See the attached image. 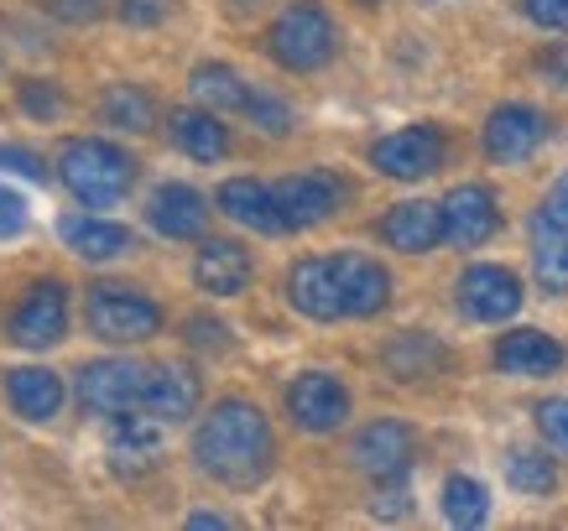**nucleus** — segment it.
<instances>
[{
  "instance_id": "cd10ccee",
  "label": "nucleus",
  "mask_w": 568,
  "mask_h": 531,
  "mask_svg": "<svg viewBox=\"0 0 568 531\" xmlns=\"http://www.w3.org/2000/svg\"><path fill=\"white\" fill-rule=\"evenodd\" d=\"M532 276H537V287L548 292V297H564L568 292V235L564 229L537 224V235H532Z\"/></svg>"
},
{
  "instance_id": "dca6fc26",
  "label": "nucleus",
  "mask_w": 568,
  "mask_h": 531,
  "mask_svg": "<svg viewBox=\"0 0 568 531\" xmlns=\"http://www.w3.org/2000/svg\"><path fill=\"white\" fill-rule=\"evenodd\" d=\"M564 344L542 334V328H511V334H500L496 344V370L506 376H521V380H542V376H558L564 370Z\"/></svg>"
},
{
  "instance_id": "1a4fd4ad",
  "label": "nucleus",
  "mask_w": 568,
  "mask_h": 531,
  "mask_svg": "<svg viewBox=\"0 0 568 531\" xmlns=\"http://www.w3.org/2000/svg\"><path fill=\"white\" fill-rule=\"evenodd\" d=\"M521 282L517 272H506V266H465L459 282H454V303L465 313L469 324H506V318H517L521 308Z\"/></svg>"
},
{
  "instance_id": "9b49d317",
  "label": "nucleus",
  "mask_w": 568,
  "mask_h": 531,
  "mask_svg": "<svg viewBox=\"0 0 568 531\" xmlns=\"http://www.w3.org/2000/svg\"><path fill=\"white\" fill-rule=\"evenodd\" d=\"M349 459H355V469L371 474L376 484L392 480V474H407L413 459H417V432L407 428V422H396V417H381V422H371V428L355 432Z\"/></svg>"
},
{
  "instance_id": "a878e982",
  "label": "nucleus",
  "mask_w": 568,
  "mask_h": 531,
  "mask_svg": "<svg viewBox=\"0 0 568 531\" xmlns=\"http://www.w3.org/2000/svg\"><path fill=\"white\" fill-rule=\"evenodd\" d=\"M189 89H193V100L209 104V110H220V115H245L256 84H245L230 63H199V69L189 73Z\"/></svg>"
},
{
  "instance_id": "f704fd0d",
  "label": "nucleus",
  "mask_w": 568,
  "mask_h": 531,
  "mask_svg": "<svg viewBox=\"0 0 568 531\" xmlns=\"http://www.w3.org/2000/svg\"><path fill=\"white\" fill-rule=\"evenodd\" d=\"M407 511H413V490H407V474H392V480H381V490H376V515H381V521H402Z\"/></svg>"
},
{
  "instance_id": "423d86ee",
  "label": "nucleus",
  "mask_w": 568,
  "mask_h": 531,
  "mask_svg": "<svg viewBox=\"0 0 568 531\" xmlns=\"http://www.w3.org/2000/svg\"><path fill=\"white\" fill-rule=\"evenodd\" d=\"M6 339L21 349H52V344L69 339V287L58 276L32 282L6 318Z\"/></svg>"
},
{
  "instance_id": "6ab92c4d",
  "label": "nucleus",
  "mask_w": 568,
  "mask_h": 531,
  "mask_svg": "<svg viewBox=\"0 0 568 531\" xmlns=\"http://www.w3.org/2000/svg\"><path fill=\"white\" fill-rule=\"evenodd\" d=\"M146 219L168 241H199L209 229V198L189 183H162L152 193V204H146Z\"/></svg>"
},
{
  "instance_id": "b1692460",
  "label": "nucleus",
  "mask_w": 568,
  "mask_h": 531,
  "mask_svg": "<svg viewBox=\"0 0 568 531\" xmlns=\"http://www.w3.org/2000/svg\"><path fill=\"white\" fill-rule=\"evenodd\" d=\"M141 411H152L156 422H183V417H193V411H199V376H193L189 365H152Z\"/></svg>"
},
{
  "instance_id": "4c0bfd02",
  "label": "nucleus",
  "mask_w": 568,
  "mask_h": 531,
  "mask_svg": "<svg viewBox=\"0 0 568 531\" xmlns=\"http://www.w3.org/2000/svg\"><path fill=\"white\" fill-rule=\"evenodd\" d=\"M0 167L6 172H21V177H32V183H48V162L27 146H0Z\"/></svg>"
},
{
  "instance_id": "c03bdc74",
  "label": "nucleus",
  "mask_w": 568,
  "mask_h": 531,
  "mask_svg": "<svg viewBox=\"0 0 568 531\" xmlns=\"http://www.w3.org/2000/svg\"><path fill=\"white\" fill-rule=\"evenodd\" d=\"M361 6H381V0H361Z\"/></svg>"
},
{
  "instance_id": "2eb2a0df",
  "label": "nucleus",
  "mask_w": 568,
  "mask_h": 531,
  "mask_svg": "<svg viewBox=\"0 0 568 531\" xmlns=\"http://www.w3.org/2000/svg\"><path fill=\"white\" fill-rule=\"evenodd\" d=\"M500 229V208L496 193L485 183H459V188L444 198V241H454L459 251H475Z\"/></svg>"
},
{
  "instance_id": "a211bd4d",
  "label": "nucleus",
  "mask_w": 568,
  "mask_h": 531,
  "mask_svg": "<svg viewBox=\"0 0 568 531\" xmlns=\"http://www.w3.org/2000/svg\"><path fill=\"white\" fill-rule=\"evenodd\" d=\"M381 241L402 251V256H428L444 241V204H428V198H407L396 204L386 219H381Z\"/></svg>"
},
{
  "instance_id": "ea45409f",
  "label": "nucleus",
  "mask_w": 568,
  "mask_h": 531,
  "mask_svg": "<svg viewBox=\"0 0 568 531\" xmlns=\"http://www.w3.org/2000/svg\"><path fill=\"white\" fill-rule=\"evenodd\" d=\"M521 6H527L532 27H542V32H568V0H521Z\"/></svg>"
},
{
  "instance_id": "7ed1b4c3",
  "label": "nucleus",
  "mask_w": 568,
  "mask_h": 531,
  "mask_svg": "<svg viewBox=\"0 0 568 531\" xmlns=\"http://www.w3.org/2000/svg\"><path fill=\"white\" fill-rule=\"evenodd\" d=\"M266 52L272 63H282L287 73H318L324 63H334L339 52V32L318 0H293L282 17L266 27Z\"/></svg>"
},
{
  "instance_id": "2f4dec72",
  "label": "nucleus",
  "mask_w": 568,
  "mask_h": 531,
  "mask_svg": "<svg viewBox=\"0 0 568 531\" xmlns=\"http://www.w3.org/2000/svg\"><path fill=\"white\" fill-rule=\"evenodd\" d=\"M245 115L256 121V131H266V136H293V104L282 100V94H272V89H251V104H245Z\"/></svg>"
},
{
  "instance_id": "58836bf2",
  "label": "nucleus",
  "mask_w": 568,
  "mask_h": 531,
  "mask_svg": "<svg viewBox=\"0 0 568 531\" xmlns=\"http://www.w3.org/2000/svg\"><path fill=\"white\" fill-rule=\"evenodd\" d=\"M537 224H552V229H564V235H568V172L548 188L542 208H537Z\"/></svg>"
},
{
  "instance_id": "9d476101",
  "label": "nucleus",
  "mask_w": 568,
  "mask_h": 531,
  "mask_svg": "<svg viewBox=\"0 0 568 531\" xmlns=\"http://www.w3.org/2000/svg\"><path fill=\"white\" fill-rule=\"evenodd\" d=\"M287 417L313 438L339 432L349 422V386L339 376H328V370H303L287 386Z\"/></svg>"
},
{
  "instance_id": "39448f33",
  "label": "nucleus",
  "mask_w": 568,
  "mask_h": 531,
  "mask_svg": "<svg viewBox=\"0 0 568 531\" xmlns=\"http://www.w3.org/2000/svg\"><path fill=\"white\" fill-rule=\"evenodd\" d=\"M146 376H152V365L141 360H89L79 365L73 391H79V407L94 417H125V411H141Z\"/></svg>"
},
{
  "instance_id": "e433bc0d",
  "label": "nucleus",
  "mask_w": 568,
  "mask_h": 531,
  "mask_svg": "<svg viewBox=\"0 0 568 531\" xmlns=\"http://www.w3.org/2000/svg\"><path fill=\"white\" fill-rule=\"evenodd\" d=\"M21 229H27V198L0 183V241H17Z\"/></svg>"
},
{
  "instance_id": "f257e3e1",
  "label": "nucleus",
  "mask_w": 568,
  "mask_h": 531,
  "mask_svg": "<svg viewBox=\"0 0 568 531\" xmlns=\"http://www.w3.org/2000/svg\"><path fill=\"white\" fill-rule=\"evenodd\" d=\"M193 463L224 490H256L276 463V438L266 411L245 396L214 401L199 432H193Z\"/></svg>"
},
{
  "instance_id": "7c9ffc66",
  "label": "nucleus",
  "mask_w": 568,
  "mask_h": 531,
  "mask_svg": "<svg viewBox=\"0 0 568 531\" xmlns=\"http://www.w3.org/2000/svg\"><path fill=\"white\" fill-rule=\"evenodd\" d=\"M506 480H511L517 496H552L558 490V463L548 453H537V448H517L506 459Z\"/></svg>"
},
{
  "instance_id": "c9c22d12",
  "label": "nucleus",
  "mask_w": 568,
  "mask_h": 531,
  "mask_svg": "<svg viewBox=\"0 0 568 531\" xmlns=\"http://www.w3.org/2000/svg\"><path fill=\"white\" fill-rule=\"evenodd\" d=\"M168 11H173V0H121L115 6L125 27H156V21H168Z\"/></svg>"
},
{
  "instance_id": "c756f323",
  "label": "nucleus",
  "mask_w": 568,
  "mask_h": 531,
  "mask_svg": "<svg viewBox=\"0 0 568 531\" xmlns=\"http://www.w3.org/2000/svg\"><path fill=\"white\" fill-rule=\"evenodd\" d=\"M444 515L454 527H485L490 515V490L469 474H448L444 480Z\"/></svg>"
},
{
  "instance_id": "79ce46f5",
  "label": "nucleus",
  "mask_w": 568,
  "mask_h": 531,
  "mask_svg": "<svg viewBox=\"0 0 568 531\" xmlns=\"http://www.w3.org/2000/svg\"><path fill=\"white\" fill-rule=\"evenodd\" d=\"M52 11L63 21H94L100 17V0H52Z\"/></svg>"
},
{
  "instance_id": "20e7f679",
  "label": "nucleus",
  "mask_w": 568,
  "mask_h": 531,
  "mask_svg": "<svg viewBox=\"0 0 568 531\" xmlns=\"http://www.w3.org/2000/svg\"><path fill=\"white\" fill-rule=\"evenodd\" d=\"M84 324H89V334L104 344H146L162 334V308H156L141 287L100 282V287H89Z\"/></svg>"
},
{
  "instance_id": "37998d69",
  "label": "nucleus",
  "mask_w": 568,
  "mask_h": 531,
  "mask_svg": "<svg viewBox=\"0 0 568 531\" xmlns=\"http://www.w3.org/2000/svg\"><path fill=\"white\" fill-rule=\"evenodd\" d=\"M189 527H235V521L220 511H199V515H189Z\"/></svg>"
},
{
  "instance_id": "bb28decb",
  "label": "nucleus",
  "mask_w": 568,
  "mask_h": 531,
  "mask_svg": "<svg viewBox=\"0 0 568 531\" xmlns=\"http://www.w3.org/2000/svg\"><path fill=\"white\" fill-rule=\"evenodd\" d=\"M100 115H104V125H115V131L146 136V131L156 125V104L141 84H110L104 89V100H100Z\"/></svg>"
},
{
  "instance_id": "0eeeda50",
  "label": "nucleus",
  "mask_w": 568,
  "mask_h": 531,
  "mask_svg": "<svg viewBox=\"0 0 568 531\" xmlns=\"http://www.w3.org/2000/svg\"><path fill=\"white\" fill-rule=\"evenodd\" d=\"M345 198H349V183L328 167L293 172V177L276 183V204H282L287 229H318V224H328L345 208Z\"/></svg>"
},
{
  "instance_id": "f3484780",
  "label": "nucleus",
  "mask_w": 568,
  "mask_h": 531,
  "mask_svg": "<svg viewBox=\"0 0 568 531\" xmlns=\"http://www.w3.org/2000/svg\"><path fill=\"white\" fill-rule=\"evenodd\" d=\"M251 276H256V266H251V251L241 241H204L193 256V282L209 297H241L251 287Z\"/></svg>"
},
{
  "instance_id": "4468645a",
  "label": "nucleus",
  "mask_w": 568,
  "mask_h": 531,
  "mask_svg": "<svg viewBox=\"0 0 568 531\" xmlns=\"http://www.w3.org/2000/svg\"><path fill=\"white\" fill-rule=\"evenodd\" d=\"M162 428L152 411H125V417H110V438H104V453H110V469L136 480L146 469H156L162 459Z\"/></svg>"
},
{
  "instance_id": "f8f14e48",
  "label": "nucleus",
  "mask_w": 568,
  "mask_h": 531,
  "mask_svg": "<svg viewBox=\"0 0 568 531\" xmlns=\"http://www.w3.org/2000/svg\"><path fill=\"white\" fill-rule=\"evenodd\" d=\"M542 141H548V115L537 104H496L485 121V156L490 162H527Z\"/></svg>"
},
{
  "instance_id": "ddd939ff",
  "label": "nucleus",
  "mask_w": 568,
  "mask_h": 531,
  "mask_svg": "<svg viewBox=\"0 0 568 531\" xmlns=\"http://www.w3.org/2000/svg\"><path fill=\"white\" fill-rule=\"evenodd\" d=\"M287 303L313 324H334L345 318V292H339V261L334 256H308L287 272Z\"/></svg>"
},
{
  "instance_id": "aec40b11",
  "label": "nucleus",
  "mask_w": 568,
  "mask_h": 531,
  "mask_svg": "<svg viewBox=\"0 0 568 531\" xmlns=\"http://www.w3.org/2000/svg\"><path fill=\"white\" fill-rule=\"evenodd\" d=\"M0 386L21 422H52L63 411V376L48 365H17V370H6Z\"/></svg>"
},
{
  "instance_id": "412c9836",
  "label": "nucleus",
  "mask_w": 568,
  "mask_h": 531,
  "mask_svg": "<svg viewBox=\"0 0 568 531\" xmlns=\"http://www.w3.org/2000/svg\"><path fill=\"white\" fill-rule=\"evenodd\" d=\"M334 261H339L345 318H376L392 303V272L376 256H361V251H345V256H334Z\"/></svg>"
},
{
  "instance_id": "473e14b6",
  "label": "nucleus",
  "mask_w": 568,
  "mask_h": 531,
  "mask_svg": "<svg viewBox=\"0 0 568 531\" xmlns=\"http://www.w3.org/2000/svg\"><path fill=\"white\" fill-rule=\"evenodd\" d=\"M21 110L32 115V121H58L63 115V94H58V84H48V79H21Z\"/></svg>"
},
{
  "instance_id": "72a5a7b5",
  "label": "nucleus",
  "mask_w": 568,
  "mask_h": 531,
  "mask_svg": "<svg viewBox=\"0 0 568 531\" xmlns=\"http://www.w3.org/2000/svg\"><path fill=\"white\" fill-rule=\"evenodd\" d=\"M532 417H537L542 443H548L552 453H568V396H552V401H542Z\"/></svg>"
},
{
  "instance_id": "c85d7f7f",
  "label": "nucleus",
  "mask_w": 568,
  "mask_h": 531,
  "mask_svg": "<svg viewBox=\"0 0 568 531\" xmlns=\"http://www.w3.org/2000/svg\"><path fill=\"white\" fill-rule=\"evenodd\" d=\"M444 365V349L428 339V334H402V339L386 349V370H392L396 380H423L433 376Z\"/></svg>"
},
{
  "instance_id": "a19ab883",
  "label": "nucleus",
  "mask_w": 568,
  "mask_h": 531,
  "mask_svg": "<svg viewBox=\"0 0 568 531\" xmlns=\"http://www.w3.org/2000/svg\"><path fill=\"white\" fill-rule=\"evenodd\" d=\"M189 339L199 344V349H224V344H230V328L209 324V318H189Z\"/></svg>"
},
{
  "instance_id": "4be33fe9",
  "label": "nucleus",
  "mask_w": 568,
  "mask_h": 531,
  "mask_svg": "<svg viewBox=\"0 0 568 531\" xmlns=\"http://www.w3.org/2000/svg\"><path fill=\"white\" fill-rule=\"evenodd\" d=\"M58 235L79 261H121L136 251V235L115 219H100V214H63Z\"/></svg>"
},
{
  "instance_id": "f03ea898",
  "label": "nucleus",
  "mask_w": 568,
  "mask_h": 531,
  "mask_svg": "<svg viewBox=\"0 0 568 531\" xmlns=\"http://www.w3.org/2000/svg\"><path fill=\"white\" fill-rule=\"evenodd\" d=\"M58 183L84 208H115L136 183V156L104 136H73L58 152Z\"/></svg>"
},
{
  "instance_id": "393cba45",
  "label": "nucleus",
  "mask_w": 568,
  "mask_h": 531,
  "mask_svg": "<svg viewBox=\"0 0 568 531\" xmlns=\"http://www.w3.org/2000/svg\"><path fill=\"white\" fill-rule=\"evenodd\" d=\"M173 141L193 162H220L230 152V131H224V115L220 110H209V104H189V110H173V121H168Z\"/></svg>"
},
{
  "instance_id": "6e6552de",
  "label": "nucleus",
  "mask_w": 568,
  "mask_h": 531,
  "mask_svg": "<svg viewBox=\"0 0 568 531\" xmlns=\"http://www.w3.org/2000/svg\"><path fill=\"white\" fill-rule=\"evenodd\" d=\"M371 167L396 183H423L428 172L444 167V131L438 125H402L371 146Z\"/></svg>"
},
{
  "instance_id": "5701e85b",
  "label": "nucleus",
  "mask_w": 568,
  "mask_h": 531,
  "mask_svg": "<svg viewBox=\"0 0 568 531\" xmlns=\"http://www.w3.org/2000/svg\"><path fill=\"white\" fill-rule=\"evenodd\" d=\"M220 208L235 224L256 229V235H287V219H282V204H276V188L256 183V177H230V183H220Z\"/></svg>"
}]
</instances>
